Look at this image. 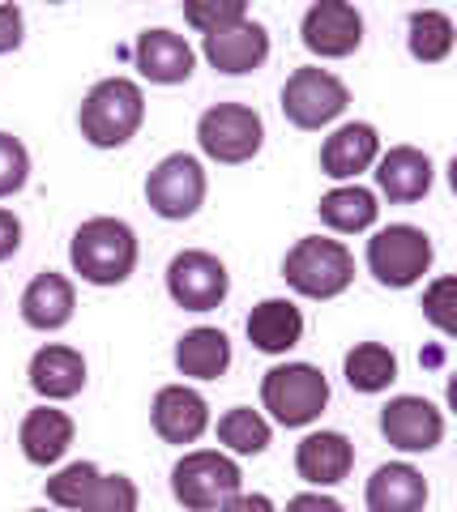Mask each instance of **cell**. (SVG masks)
<instances>
[{
  "label": "cell",
  "mask_w": 457,
  "mask_h": 512,
  "mask_svg": "<svg viewBox=\"0 0 457 512\" xmlns=\"http://www.w3.org/2000/svg\"><path fill=\"white\" fill-rule=\"evenodd\" d=\"M69 261L90 286H120L137 269V235L120 218H90L69 239Z\"/></svg>",
  "instance_id": "6da1fadb"
},
{
  "label": "cell",
  "mask_w": 457,
  "mask_h": 512,
  "mask_svg": "<svg viewBox=\"0 0 457 512\" xmlns=\"http://www.w3.org/2000/svg\"><path fill=\"white\" fill-rule=\"evenodd\" d=\"M141 120H146V94H141V86L129 82V77H107V82H99L86 94L82 111H77L82 137L99 150L129 146Z\"/></svg>",
  "instance_id": "7a4b0ae2"
},
{
  "label": "cell",
  "mask_w": 457,
  "mask_h": 512,
  "mask_svg": "<svg viewBox=\"0 0 457 512\" xmlns=\"http://www.w3.org/2000/svg\"><path fill=\"white\" fill-rule=\"evenodd\" d=\"M282 278H287L291 291L304 295V299H334L355 282V256L342 239L308 235L287 252Z\"/></svg>",
  "instance_id": "3957f363"
},
{
  "label": "cell",
  "mask_w": 457,
  "mask_h": 512,
  "mask_svg": "<svg viewBox=\"0 0 457 512\" xmlns=\"http://www.w3.org/2000/svg\"><path fill=\"white\" fill-rule=\"evenodd\" d=\"M261 402L282 427H308L329 406V380L312 363H282L265 372Z\"/></svg>",
  "instance_id": "277c9868"
},
{
  "label": "cell",
  "mask_w": 457,
  "mask_h": 512,
  "mask_svg": "<svg viewBox=\"0 0 457 512\" xmlns=\"http://www.w3.org/2000/svg\"><path fill=\"white\" fill-rule=\"evenodd\" d=\"M47 500L73 512H137V483L124 474H103L90 461H73L47 478Z\"/></svg>",
  "instance_id": "5b68a950"
},
{
  "label": "cell",
  "mask_w": 457,
  "mask_h": 512,
  "mask_svg": "<svg viewBox=\"0 0 457 512\" xmlns=\"http://www.w3.org/2000/svg\"><path fill=\"white\" fill-rule=\"evenodd\" d=\"M244 474L227 453H214V448H197V453H184L171 470V491L176 500L193 512H218L231 495H240Z\"/></svg>",
  "instance_id": "8992f818"
},
{
  "label": "cell",
  "mask_w": 457,
  "mask_h": 512,
  "mask_svg": "<svg viewBox=\"0 0 457 512\" xmlns=\"http://www.w3.org/2000/svg\"><path fill=\"white\" fill-rule=\"evenodd\" d=\"M432 239L428 231L411 227V222H398V227H385L368 239V269L381 286H393V291H406L415 286L423 274L432 269Z\"/></svg>",
  "instance_id": "52a82bcc"
},
{
  "label": "cell",
  "mask_w": 457,
  "mask_h": 512,
  "mask_svg": "<svg viewBox=\"0 0 457 512\" xmlns=\"http://www.w3.org/2000/svg\"><path fill=\"white\" fill-rule=\"evenodd\" d=\"M261 141H265V124L244 103H214L197 120V146L214 163H227V167L248 163V158H257Z\"/></svg>",
  "instance_id": "ba28073f"
},
{
  "label": "cell",
  "mask_w": 457,
  "mask_h": 512,
  "mask_svg": "<svg viewBox=\"0 0 457 512\" xmlns=\"http://www.w3.org/2000/svg\"><path fill=\"white\" fill-rule=\"evenodd\" d=\"M346 103H351V90L329 69H317V64H304V69H295L287 77V86H282V116H287L295 128H325L334 124Z\"/></svg>",
  "instance_id": "9c48e42d"
},
{
  "label": "cell",
  "mask_w": 457,
  "mask_h": 512,
  "mask_svg": "<svg viewBox=\"0 0 457 512\" xmlns=\"http://www.w3.org/2000/svg\"><path fill=\"white\" fill-rule=\"evenodd\" d=\"M146 201L150 210L167 222H184L206 201V171L193 154H167L159 167L146 175Z\"/></svg>",
  "instance_id": "30bf717a"
},
{
  "label": "cell",
  "mask_w": 457,
  "mask_h": 512,
  "mask_svg": "<svg viewBox=\"0 0 457 512\" xmlns=\"http://www.w3.org/2000/svg\"><path fill=\"white\" fill-rule=\"evenodd\" d=\"M167 291H171V299H176L184 312H214L218 303L227 299V291H231L227 265L218 261V256L201 252V248H188L180 256H171Z\"/></svg>",
  "instance_id": "8fae6325"
},
{
  "label": "cell",
  "mask_w": 457,
  "mask_h": 512,
  "mask_svg": "<svg viewBox=\"0 0 457 512\" xmlns=\"http://www.w3.org/2000/svg\"><path fill=\"white\" fill-rule=\"evenodd\" d=\"M299 35H304V47L312 56L342 60L364 43V18H359V9L346 5V0H317V5L304 13Z\"/></svg>",
  "instance_id": "7c38bea8"
},
{
  "label": "cell",
  "mask_w": 457,
  "mask_h": 512,
  "mask_svg": "<svg viewBox=\"0 0 457 512\" xmlns=\"http://www.w3.org/2000/svg\"><path fill=\"white\" fill-rule=\"evenodd\" d=\"M381 431L393 448L402 453H428L445 436V414H440L428 397H393L389 406H381Z\"/></svg>",
  "instance_id": "4fadbf2b"
},
{
  "label": "cell",
  "mask_w": 457,
  "mask_h": 512,
  "mask_svg": "<svg viewBox=\"0 0 457 512\" xmlns=\"http://www.w3.org/2000/svg\"><path fill=\"white\" fill-rule=\"evenodd\" d=\"M265 56H270V30H265L261 22H252V18L218 30V35H206V60L227 77L261 69Z\"/></svg>",
  "instance_id": "5bb4252c"
},
{
  "label": "cell",
  "mask_w": 457,
  "mask_h": 512,
  "mask_svg": "<svg viewBox=\"0 0 457 512\" xmlns=\"http://www.w3.org/2000/svg\"><path fill=\"white\" fill-rule=\"evenodd\" d=\"M210 427V406L197 389H184V384H167L154 397V431L167 444H197Z\"/></svg>",
  "instance_id": "9a60e30c"
},
{
  "label": "cell",
  "mask_w": 457,
  "mask_h": 512,
  "mask_svg": "<svg viewBox=\"0 0 457 512\" xmlns=\"http://www.w3.org/2000/svg\"><path fill=\"white\" fill-rule=\"evenodd\" d=\"M133 60L146 82L154 86H180L193 77V47H188L176 30H146V35H137V47H133Z\"/></svg>",
  "instance_id": "2e32d148"
},
{
  "label": "cell",
  "mask_w": 457,
  "mask_h": 512,
  "mask_svg": "<svg viewBox=\"0 0 457 512\" xmlns=\"http://www.w3.org/2000/svg\"><path fill=\"white\" fill-rule=\"evenodd\" d=\"M355 466V444L342 431H312L295 448V470L312 487H334Z\"/></svg>",
  "instance_id": "e0dca14e"
},
{
  "label": "cell",
  "mask_w": 457,
  "mask_h": 512,
  "mask_svg": "<svg viewBox=\"0 0 457 512\" xmlns=\"http://www.w3.org/2000/svg\"><path fill=\"white\" fill-rule=\"evenodd\" d=\"M376 184L393 205L423 201L432 188V158L415 146H393L385 158H376Z\"/></svg>",
  "instance_id": "ac0fdd59"
},
{
  "label": "cell",
  "mask_w": 457,
  "mask_h": 512,
  "mask_svg": "<svg viewBox=\"0 0 457 512\" xmlns=\"http://www.w3.org/2000/svg\"><path fill=\"white\" fill-rule=\"evenodd\" d=\"M381 158V137L372 124H342L338 133L325 137L321 146V171L329 180H355Z\"/></svg>",
  "instance_id": "d6986e66"
},
{
  "label": "cell",
  "mask_w": 457,
  "mask_h": 512,
  "mask_svg": "<svg viewBox=\"0 0 457 512\" xmlns=\"http://www.w3.org/2000/svg\"><path fill=\"white\" fill-rule=\"evenodd\" d=\"M30 389L47 402H65L86 389V359L73 346H43L30 359Z\"/></svg>",
  "instance_id": "ffe728a7"
},
{
  "label": "cell",
  "mask_w": 457,
  "mask_h": 512,
  "mask_svg": "<svg viewBox=\"0 0 457 512\" xmlns=\"http://www.w3.org/2000/svg\"><path fill=\"white\" fill-rule=\"evenodd\" d=\"M73 308H77V295H73V282L65 274H35L30 286L22 291V320L30 329H65L73 320Z\"/></svg>",
  "instance_id": "44dd1931"
},
{
  "label": "cell",
  "mask_w": 457,
  "mask_h": 512,
  "mask_svg": "<svg viewBox=\"0 0 457 512\" xmlns=\"http://www.w3.org/2000/svg\"><path fill=\"white\" fill-rule=\"evenodd\" d=\"M248 342L261 350V355H287L291 346H299L304 338V316L291 299H261L257 308L248 312Z\"/></svg>",
  "instance_id": "7402d4cb"
},
{
  "label": "cell",
  "mask_w": 457,
  "mask_h": 512,
  "mask_svg": "<svg viewBox=\"0 0 457 512\" xmlns=\"http://www.w3.org/2000/svg\"><path fill=\"white\" fill-rule=\"evenodd\" d=\"M428 478L406 461H389L368 478V512H423Z\"/></svg>",
  "instance_id": "603a6c76"
},
{
  "label": "cell",
  "mask_w": 457,
  "mask_h": 512,
  "mask_svg": "<svg viewBox=\"0 0 457 512\" xmlns=\"http://www.w3.org/2000/svg\"><path fill=\"white\" fill-rule=\"evenodd\" d=\"M18 440H22V453H26L30 466H56V461L69 453V444H73V419L65 410L39 406V410H30L22 419Z\"/></svg>",
  "instance_id": "cb8c5ba5"
},
{
  "label": "cell",
  "mask_w": 457,
  "mask_h": 512,
  "mask_svg": "<svg viewBox=\"0 0 457 512\" xmlns=\"http://www.w3.org/2000/svg\"><path fill=\"white\" fill-rule=\"evenodd\" d=\"M176 367L193 380H218L231 367V338L223 329L197 325L176 342Z\"/></svg>",
  "instance_id": "d4e9b609"
},
{
  "label": "cell",
  "mask_w": 457,
  "mask_h": 512,
  "mask_svg": "<svg viewBox=\"0 0 457 512\" xmlns=\"http://www.w3.org/2000/svg\"><path fill=\"white\" fill-rule=\"evenodd\" d=\"M317 214L329 231H338V235H355V231H368L376 214H381V205H376V197L368 188H359V184H342L334 192H325L321 205H317Z\"/></svg>",
  "instance_id": "484cf974"
},
{
  "label": "cell",
  "mask_w": 457,
  "mask_h": 512,
  "mask_svg": "<svg viewBox=\"0 0 457 512\" xmlns=\"http://www.w3.org/2000/svg\"><path fill=\"white\" fill-rule=\"evenodd\" d=\"M342 372L355 393H381L398 380V359H393V350L381 342H359L355 350H346Z\"/></svg>",
  "instance_id": "4316f807"
},
{
  "label": "cell",
  "mask_w": 457,
  "mask_h": 512,
  "mask_svg": "<svg viewBox=\"0 0 457 512\" xmlns=\"http://www.w3.org/2000/svg\"><path fill=\"white\" fill-rule=\"evenodd\" d=\"M406 47L423 64H440L453 52V22L440 9H415L406 22Z\"/></svg>",
  "instance_id": "83f0119b"
},
{
  "label": "cell",
  "mask_w": 457,
  "mask_h": 512,
  "mask_svg": "<svg viewBox=\"0 0 457 512\" xmlns=\"http://www.w3.org/2000/svg\"><path fill=\"white\" fill-rule=\"evenodd\" d=\"M218 444H227L231 453H240V457H257L270 448V423H265L257 410L235 406L218 419Z\"/></svg>",
  "instance_id": "f1b7e54d"
},
{
  "label": "cell",
  "mask_w": 457,
  "mask_h": 512,
  "mask_svg": "<svg viewBox=\"0 0 457 512\" xmlns=\"http://www.w3.org/2000/svg\"><path fill=\"white\" fill-rule=\"evenodd\" d=\"M244 18H248L244 0H188L184 5V22L197 26L201 35H218V30H227Z\"/></svg>",
  "instance_id": "f546056e"
},
{
  "label": "cell",
  "mask_w": 457,
  "mask_h": 512,
  "mask_svg": "<svg viewBox=\"0 0 457 512\" xmlns=\"http://www.w3.org/2000/svg\"><path fill=\"white\" fill-rule=\"evenodd\" d=\"M30 175V154L13 133H0V197H13Z\"/></svg>",
  "instance_id": "4dcf8cb0"
},
{
  "label": "cell",
  "mask_w": 457,
  "mask_h": 512,
  "mask_svg": "<svg viewBox=\"0 0 457 512\" xmlns=\"http://www.w3.org/2000/svg\"><path fill=\"white\" fill-rule=\"evenodd\" d=\"M453 291H457V282L453 278H436L432 286H428V295H423V316L432 320V325L440 329V333H453L457 329V320H453Z\"/></svg>",
  "instance_id": "1f68e13d"
},
{
  "label": "cell",
  "mask_w": 457,
  "mask_h": 512,
  "mask_svg": "<svg viewBox=\"0 0 457 512\" xmlns=\"http://www.w3.org/2000/svg\"><path fill=\"white\" fill-rule=\"evenodd\" d=\"M22 47V9L18 5H0V56L18 52Z\"/></svg>",
  "instance_id": "d6a6232c"
},
{
  "label": "cell",
  "mask_w": 457,
  "mask_h": 512,
  "mask_svg": "<svg viewBox=\"0 0 457 512\" xmlns=\"http://www.w3.org/2000/svg\"><path fill=\"white\" fill-rule=\"evenodd\" d=\"M18 248H22V222L9 210H0V261H9Z\"/></svg>",
  "instance_id": "836d02e7"
},
{
  "label": "cell",
  "mask_w": 457,
  "mask_h": 512,
  "mask_svg": "<svg viewBox=\"0 0 457 512\" xmlns=\"http://www.w3.org/2000/svg\"><path fill=\"white\" fill-rule=\"evenodd\" d=\"M287 512H346L338 500H329V495H317V491H304L295 495V500L287 504Z\"/></svg>",
  "instance_id": "e575fe53"
},
{
  "label": "cell",
  "mask_w": 457,
  "mask_h": 512,
  "mask_svg": "<svg viewBox=\"0 0 457 512\" xmlns=\"http://www.w3.org/2000/svg\"><path fill=\"white\" fill-rule=\"evenodd\" d=\"M218 512H274V504H270V495H231V500L218 508Z\"/></svg>",
  "instance_id": "d590c367"
},
{
  "label": "cell",
  "mask_w": 457,
  "mask_h": 512,
  "mask_svg": "<svg viewBox=\"0 0 457 512\" xmlns=\"http://www.w3.org/2000/svg\"><path fill=\"white\" fill-rule=\"evenodd\" d=\"M39 512H47V508H39Z\"/></svg>",
  "instance_id": "8d00e7d4"
}]
</instances>
